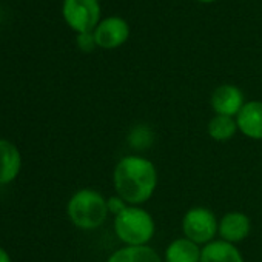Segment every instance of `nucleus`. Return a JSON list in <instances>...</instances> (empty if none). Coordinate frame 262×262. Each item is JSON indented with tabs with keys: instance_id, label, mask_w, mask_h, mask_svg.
Listing matches in <instances>:
<instances>
[{
	"instance_id": "1",
	"label": "nucleus",
	"mask_w": 262,
	"mask_h": 262,
	"mask_svg": "<svg viewBox=\"0 0 262 262\" xmlns=\"http://www.w3.org/2000/svg\"><path fill=\"white\" fill-rule=\"evenodd\" d=\"M113 184L119 198L128 205L139 207L155 194L158 187V170L150 159L129 155L116 164Z\"/></svg>"
},
{
	"instance_id": "2",
	"label": "nucleus",
	"mask_w": 262,
	"mask_h": 262,
	"mask_svg": "<svg viewBox=\"0 0 262 262\" xmlns=\"http://www.w3.org/2000/svg\"><path fill=\"white\" fill-rule=\"evenodd\" d=\"M67 214L74 227L80 230H96L103 225L110 213L106 199L99 191L82 188L70 198Z\"/></svg>"
},
{
	"instance_id": "3",
	"label": "nucleus",
	"mask_w": 262,
	"mask_h": 262,
	"mask_svg": "<svg viewBox=\"0 0 262 262\" xmlns=\"http://www.w3.org/2000/svg\"><path fill=\"white\" fill-rule=\"evenodd\" d=\"M114 233L125 245H147L156 231L151 214L136 205H128L114 216Z\"/></svg>"
},
{
	"instance_id": "4",
	"label": "nucleus",
	"mask_w": 262,
	"mask_h": 262,
	"mask_svg": "<svg viewBox=\"0 0 262 262\" xmlns=\"http://www.w3.org/2000/svg\"><path fill=\"white\" fill-rule=\"evenodd\" d=\"M219 221L214 213L205 207H193L182 217L184 237L198 245L210 244L217 233Z\"/></svg>"
},
{
	"instance_id": "5",
	"label": "nucleus",
	"mask_w": 262,
	"mask_h": 262,
	"mask_svg": "<svg viewBox=\"0 0 262 262\" xmlns=\"http://www.w3.org/2000/svg\"><path fill=\"white\" fill-rule=\"evenodd\" d=\"M62 13L67 24L77 33L94 31L100 20L99 0H63Z\"/></svg>"
},
{
	"instance_id": "6",
	"label": "nucleus",
	"mask_w": 262,
	"mask_h": 262,
	"mask_svg": "<svg viewBox=\"0 0 262 262\" xmlns=\"http://www.w3.org/2000/svg\"><path fill=\"white\" fill-rule=\"evenodd\" d=\"M93 33H94L97 47L105 48V50H113V48L123 45L128 40L129 27L122 17L113 16V17H106L100 20Z\"/></svg>"
},
{
	"instance_id": "7",
	"label": "nucleus",
	"mask_w": 262,
	"mask_h": 262,
	"mask_svg": "<svg viewBox=\"0 0 262 262\" xmlns=\"http://www.w3.org/2000/svg\"><path fill=\"white\" fill-rule=\"evenodd\" d=\"M210 103L216 114L236 117L242 110V106L245 105V99H244V93L237 86L224 83L213 91Z\"/></svg>"
},
{
	"instance_id": "8",
	"label": "nucleus",
	"mask_w": 262,
	"mask_h": 262,
	"mask_svg": "<svg viewBox=\"0 0 262 262\" xmlns=\"http://www.w3.org/2000/svg\"><path fill=\"white\" fill-rule=\"evenodd\" d=\"M236 123L237 129L245 138L253 141H262V102H245V105L236 116Z\"/></svg>"
},
{
	"instance_id": "9",
	"label": "nucleus",
	"mask_w": 262,
	"mask_h": 262,
	"mask_svg": "<svg viewBox=\"0 0 262 262\" xmlns=\"http://www.w3.org/2000/svg\"><path fill=\"white\" fill-rule=\"evenodd\" d=\"M251 228L250 217L242 211H228L222 216L217 225V233L222 237V241L230 244L242 242Z\"/></svg>"
},
{
	"instance_id": "10",
	"label": "nucleus",
	"mask_w": 262,
	"mask_h": 262,
	"mask_svg": "<svg viewBox=\"0 0 262 262\" xmlns=\"http://www.w3.org/2000/svg\"><path fill=\"white\" fill-rule=\"evenodd\" d=\"M20 170L22 155L19 148L7 139H0V185L11 184Z\"/></svg>"
},
{
	"instance_id": "11",
	"label": "nucleus",
	"mask_w": 262,
	"mask_h": 262,
	"mask_svg": "<svg viewBox=\"0 0 262 262\" xmlns=\"http://www.w3.org/2000/svg\"><path fill=\"white\" fill-rule=\"evenodd\" d=\"M201 262H244V257L234 244L221 239L204 245L201 250Z\"/></svg>"
},
{
	"instance_id": "12",
	"label": "nucleus",
	"mask_w": 262,
	"mask_h": 262,
	"mask_svg": "<svg viewBox=\"0 0 262 262\" xmlns=\"http://www.w3.org/2000/svg\"><path fill=\"white\" fill-rule=\"evenodd\" d=\"M201 250L198 244L187 237L174 239L165 248V262H201Z\"/></svg>"
},
{
	"instance_id": "13",
	"label": "nucleus",
	"mask_w": 262,
	"mask_h": 262,
	"mask_svg": "<svg viewBox=\"0 0 262 262\" xmlns=\"http://www.w3.org/2000/svg\"><path fill=\"white\" fill-rule=\"evenodd\" d=\"M106 262H162L159 253L148 245H125L116 250Z\"/></svg>"
},
{
	"instance_id": "14",
	"label": "nucleus",
	"mask_w": 262,
	"mask_h": 262,
	"mask_svg": "<svg viewBox=\"0 0 262 262\" xmlns=\"http://www.w3.org/2000/svg\"><path fill=\"white\" fill-rule=\"evenodd\" d=\"M208 135L216 142H227L234 138L237 131V123L234 117L216 114L207 126Z\"/></svg>"
},
{
	"instance_id": "15",
	"label": "nucleus",
	"mask_w": 262,
	"mask_h": 262,
	"mask_svg": "<svg viewBox=\"0 0 262 262\" xmlns=\"http://www.w3.org/2000/svg\"><path fill=\"white\" fill-rule=\"evenodd\" d=\"M128 142L133 148H138V150H144L147 148L148 145H151L153 142V133L151 129L145 125H141V126H136L133 131L129 133V138H128Z\"/></svg>"
},
{
	"instance_id": "16",
	"label": "nucleus",
	"mask_w": 262,
	"mask_h": 262,
	"mask_svg": "<svg viewBox=\"0 0 262 262\" xmlns=\"http://www.w3.org/2000/svg\"><path fill=\"white\" fill-rule=\"evenodd\" d=\"M77 47H79L82 51H85V53L93 51L94 47H97L96 39H94V33H93V31L79 33V34H77Z\"/></svg>"
},
{
	"instance_id": "17",
	"label": "nucleus",
	"mask_w": 262,
	"mask_h": 262,
	"mask_svg": "<svg viewBox=\"0 0 262 262\" xmlns=\"http://www.w3.org/2000/svg\"><path fill=\"white\" fill-rule=\"evenodd\" d=\"M106 207H108V213H110V214L117 216L119 213H122V211L128 207V204H126L122 198H119V196L116 194V196H111V198L106 199Z\"/></svg>"
},
{
	"instance_id": "18",
	"label": "nucleus",
	"mask_w": 262,
	"mask_h": 262,
	"mask_svg": "<svg viewBox=\"0 0 262 262\" xmlns=\"http://www.w3.org/2000/svg\"><path fill=\"white\" fill-rule=\"evenodd\" d=\"M0 262H11V256L8 254V251L5 248L0 247Z\"/></svg>"
},
{
	"instance_id": "19",
	"label": "nucleus",
	"mask_w": 262,
	"mask_h": 262,
	"mask_svg": "<svg viewBox=\"0 0 262 262\" xmlns=\"http://www.w3.org/2000/svg\"><path fill=\"white\" fill-rule=\"evenodd\" d=\"M198 2H202V4H211L214 0H198Z\"/></svg>"
}]
</instances>
